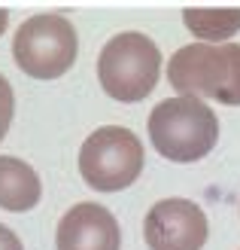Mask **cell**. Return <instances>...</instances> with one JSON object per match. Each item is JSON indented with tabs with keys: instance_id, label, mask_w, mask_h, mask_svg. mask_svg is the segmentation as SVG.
<instances>
[{
	"instance_id": "6da1fadb",
	"label": "cell",
	"mask_w": 240,
	"mask_h": 250,
	"mask_svg": "<svg viewBox=\"0 0 240 250\" xmlns=\"http://www.w3.org/2000/svg\"><path fill=\"white\" fill-rule=\"evenodd\" d=\"M167 80L180 98H213L219 104H240V43H188L176 49L167 64Z\"/></svg>"
},
{
	"instance_id": "7a4b0ae2",
	"label": "cell",
	"mask_w": 240,
	"mask_h": 250,
	"mask_svg": "<svg viewBox=\"0 0 240 250\" xmlns=\"http://www.w3.org/2000/svg\"><path fill=\"white\" fill-rule=\"evenodd\" d=\"M149 141L170 162H201L219 141V116L198 98H167L149 113Z\"/></svg>"
},
{
	"instance_id": "3957f363",
	"label": "cell",
	"mask_w": 240,
	"mask_h": 250,
	"mask_svg": "<svg viewBox=\"0 0 240 250\" xmlns=\"http://www.w3.org/2000/svg\"><path fill=\"white\" fill-rule=\"evenodd\" d=\"M161 73V52L146 34H116L97 55L100 89L122 104H137L155 89Z\"/></svg>"
},
{
	"instance_id": "277c9868",
	"label": "cell",
	"mask_w": 240,
	"mask_h": 250,
	"mask_svg": "<svg viewBox=\"0 0 240 250\" xmlns=\"http://www.w3.org/2000/svg\"><path fill=\"white\" fill-rule=\"evenodd\" d=\"M143 144L131 128L104 125L85 137L79 149V174L97 192H119L140 177Z\"/></svg>"
},
{
	"instance_id": "5b68a950",
	"label": "cell",
	"mask_w": 240,
	"mask_h": 250,
	"mask_svg": "<svg viewBox=\"0 0 240 250\" xmlns=\"http://www.w3.org/2000/svg\"><path fill=\"white\" fill-rule=\"evenodd\" d=\"M79 52V40L70 19L64 16H31L16 31L12 58L34 80H58L73 67Z\"/></svg>"
},
{
	"instance_id": "8992f818",
	"label": "cell",
	"mask_w": 240,
	"mask_h": 250,
	"mask_svg": "<svg viewBox=\"0 0 240 250\" xmlns=\"http://www.w3.org/2000/svg\"><path fill=\"white\" fill-rule=\"evenodd\" d=\"M149 250H201L207 241V214L188 198H161L143 220Z\"/></svg>"
},
{
	"instance_id": "52a82bcc",
	"label": "cell",
	"mask_w": 240,
	"mask_h": 250,
	"mask_svg": "<svg viewBox=\"0 0 240 250\" xmlns=\"http://www.w3.org/2000/svg\"><path fill=\"white\" fill-rule=\"evenodd\" d=\"M58 250H119L122 229L104 205L79 202L58 223Z\"/></svg>"
},
{
	"instance_id": "ba28073f",
	"label": "cell",
	"mask_w": 240,
	"mask_h": 250,
	"mask_svg": "<svg viewBox=\"0 0 240 250\" xmlns=\"http://www.w3.org/2000/svg\"><path fill=\"white\" fill-rule=\"evenodd\" d=\"M40 195V177L28 162L16 156H0V208L12 210V214H24V210L37 208Z\"/></svg>"
},
{
	"instance_id": "9c48e42d",
	"label": "cell",
	"mask_w": 240,
	"mask_h": 250,
	"mask_svg": "<svg viewBox=\"0 0 240 250\" xmlns=\"http://www.w3.org/2000/svg\"><path fill=\"white\" fill-rule=\"evenodd\" d=\"M183 21L201 43L222 46L240 31V6H188Z\"/></svg>"
},
{
	"instance_id": "30bf717a",
	"label": "cell",
	"mask_w": 240,
	"mask_h": 250,
	"mask_svg": "<svg viewBox=\"0 0 240 250\" xmlns=\"http://www.w3.org/2000/svg\"><path fill=\"white\" fill-rule=\"evenodd\" d=\"M12 110H16V98H12V85L6 77H0V141L6 137L9 131V122H12Z\"/></svg>"
},
{
	"instance_id": "8fae6325",
	"label": "cell",
	"mask_w": 240,
	"mask_h": 250,
	"mask_svg": "<svg viewBox=\"0 0 240 250\" xmlns=\"http://www.w3.org/2000/svg\"><path fill=\"white\" fill-rule=\"evenodd\" d=\"M0 250H21L18 235L12 232L9 226H0Z\"/></svg>"
},
{
	"instance_id": "7c38bea8",
	"label": "cell",
	"mask_w": 240,
	"mask_h": 250,
	"mask_svg": "<svg viewBox=\"0 0 240 250\" xmlns=\"http://www.w3.org/2000/svg\"><path fill=\"white\" fill-rule=\"evenodd\" d=\"M6 24H9V12H6V9H0V34L6 31Z\"/></svg>"
}]
</instances>
